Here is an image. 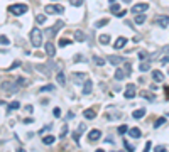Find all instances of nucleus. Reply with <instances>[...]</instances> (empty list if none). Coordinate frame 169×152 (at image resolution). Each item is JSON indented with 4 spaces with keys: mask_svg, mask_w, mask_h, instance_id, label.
<instances>
[{
    "mask_svg": "<svg viewBox=\"0 0 169 152\" xmlns=\"http://www.w3.org/2000/svg\"><path fill=\"white\" fill-rule=\"evenodd\" d=\"M53 90H54V86H53V84H47V86H42V88L39 90V91L44 93V91H53Z\"/></svg>",
    "mask_w": 169,
    "mask_h": 152,
    "instance_id": "obj_40",
    "label": "nucleus"
},
{
    "mask_svg": "<svg viewBox=\"0 0 169 152\" xmlns=\"http://www.w3.org/2000/svg\"><path fill=\"white\" fill-rule=\"evenodd\" d=\"M98 41H100V44H110V36L108 34H101L98 37Z\"/></svg>",
    "mask_w": 169,
    "mask_h": 152,
    "instance_id": "obj_24",
    "label": "nucleus"
},
{
    "mask_svg": "<svg viewBox=\"0 0 169 152\" xmlns=\"http://www.w3.org/2000/svg\"><path fill=\"white\" fill-rule=\"evenodd\" d=\"M30 44L34 47H41L42 46V32L41 29H32L30 30Z\"/></svg>",
    "mask_w": 169,
    "mask_h": 152,
    "instance_id": "obj_1",
    "label": "nucleus"
},
{
    "mask_svg": "<svg viewBox=\"0 0 169 152\" xmlns=\"http://www.w3.org/2000/svg\"><path fill=\"white\" fill-rule=\"evenodd\" d=\"M130 63H125V66H123V71H125V74L127 76H130V73H132V69H130Z\"/></svg>",
    "mask_w": 169,
    "mask_h": 152,
    "instance_id": "obj_38",
    "label": "nucleus"
},
{
    "mask_svg": "<svg viewBox=\"0 0 169 152\" xmlns=\"http://www.w3.org/2000/svg\"><path fill=\"white\" fill-rule=\"evenodd\" d=\"M152 78H154V81H157V83H161V81L164 80V74L159 71V69H156V71H152Z\"/></svg>",
    "mask_w": 169,
    "mask_h": 152,
    "instance_id": "obj_18",
    "label": "nucleus"
},
{
    "mask_svg": "<svg viewBox=\"0 0 169 152\" xmlns=\"http://www.w3.org/2000/svg\"><path fill=\"white\" fill-rule=\"evenodd\" d=\"M83 117L88 118V120H93V118L97 117V112H95V110H91V108H90V110H84V112H83Z\"/></svg>",
    "mask_w": 169,
    "mask_h": 152,
    "instance_id": "obj_17",
    "label": "nucleus"
},
{
    "mask_svg": "<svg viewBox=\"0 0 169 152\" xmlns=\"http://www.w3.org/2000/svg\"><path fill=\"white\" fill-rule=\"evenodd\" d=\"M166 123V118L164 117H161V118H157L156 122H154V128H159V127H162Z\"/></svg>",
    "mask_w": 169,
    "mask_h": 152,
    "instance_id": "obj_28",
    "label": "nucleus"
},
{
    "mask_svg": "<svg viewBox=\"0 0 169 152\" xmlns=\"http://www.w3.org/2000/svg\"><path fill=\"white\" fill-rule=\"evenodd\" d=\"M88 137H90V140H91V142H97V140L101 137V132H100V130H97V128H95V130H90Z\"/></svg>",
    "mask_w": 169,
    "mask_h": 152,
    "instance_id": "obj_14",
    "label": "nucleus"
},
{
    "mask_svg": "<svg viewBox=\"0 0 169 152\" xmlns=\"http://www.w3.org/2000/svg\"><path fill=\"white\" fill-rule=\"evenodd\" d=\"M118 10H120V5L113 2V4H112V7H110V12H112V14H117Z\"/></svg>",
    "mask_w": 169,
    "mask_h": 152,
    "instance_id": "obj_33",
    "label": "nucleus"
},
{
    "mask_svg": "<svg viewBox=\"0 0 169 152\" xmlns=\"http://www.w3.org/2000/svg\"><path fill=\"white\" fill-rule=\"evenodd\" d=\"M108 63L113 64V66H117V64L123 63V58L122 56H108Z\"/></svg>",
    "mask_w": 169,
    "mask_h": 152,
    "instance_id": "obj_15",
    "label": "nucleus"
},
{
    "mask_svg": "<svg viewBox=\"0 0 169 152\" xmlns=\"http://www.w3.org/2000/svg\"><path fill=\"white\" fill-rule=\"evenodd\" d=\"M84 61H86L84 56H81V54H76L75 56V63H84Z\"/></svg>",
    "mask_w": 169,
    "mask_h": 152,
    "instance_id": "obj_37",
    "label": "nucleus"
},
{
    "mask_svg": "<svg viewBox=\"0 0 169 152\" xmlns=\"http://www.w3.org/2000/svg\"><path fill=\"white\" fill-rule=\"evenodd\" d=\"M36 22H37V24H44V22H46V15H42V14H39V15L36 17Z\"/></svg>",
    "mask_w": 169,
    "mask_h": 152,
    "instance_id": "obj_36",
    "label": "nucleus"
},
{
    "mask_svg": "<svg viewBox=\"0 0 169 152\" xmlns=\"http://www.w3.org/2000/svg\"><path fill=\"white\" fill-rule=\"evenodd\" d=\"M147 8H149L147 4H135L134 7H132V14H142V12H145Z\"/></svg>",
    "mask_w": 169,
    "mask_h": 152,
    "instance_id": "obj_8",
    "label": "nucleus"
},
{
    "mask_svg": "<svg viewBox=\"0 0 169 152\" xmlns=\"http://www.w3.org/2000/svg\"><path fill=\"white\" fill-rule=\"evenodd\" d=\"M129 135H130V137H134V139H139V137H140V128H137V127H134V128H129Z\"/></svg>",
    "mask_w": 169,
    "mask_h": 152,
    "instance_id": "obj_19",
    "label": "nucleus"
},
{
    "mask_svg": "<svg viewBox=\"0 0 169 152\" xmlns=\"http://www.w3.org/2000/svg\"><path fill=\"white\" fill-rule=\"evenodd\" d=\"M127 39L125 37H118L117 41L113 42V46H115V49H122V47H125V44H127Z\"/></svg>",
    "mask_w": 169,
    "mask_h": 152,
    "instance_id": "obj_16",
    "label": "nucleus"
},
{
    "mask_svg": "<svg viewBox=\"0 0 169 152\" xmlns=\"http://www.w3.org/2000/svg\"><path fill=\"white\" fill-rule=\"evenodd\" d=\"M46 14H63L64 12V7L63 5H46Z\"/></svg>",
    "mask_w": 169,
    "mask_h": 152,
    "instance_id": "obj_4",
    "label": "nucleus"
},
{
    "mask_svg": "<svg viewBox=\"0 0 169 152\" xmlns=\"http://www.w3.org/2000/svg\"><path fill=\"white\" fill-rule=\"evenodd\" d=\"M154 150H156V152H164L166 149H164V145H157V147L154 149Z\"/></svg>",
    "mask_w": 169,
    "mask_h": 152,
    "instance_id": "obj_47",
    "label": "nucleus"
},
{
    "mask_svg": "<svg viewBox=\"0 0 169 152\" xmlns=\"http://www.w3.org/2000/svg\"><path fill=\"white\" fill-rule=\"evenodd\" d=\"M110 2H112V4H113V2H115V0H110Z\"/></svg>",
    "mask_w": 169,
    "mask_h": 152,
    "instance_id": "obj_55",
    "label": "nucleus"
},
{
    "mask_svg": "<svg viewBox=\"0 0 169 152\" xmlns=\"http://www.w3.org/2000/svg\"><path fill=\"white\" fill-rule=\"evenodd\" d=\"M125 14H127V10H118V12L115 14V15H117V17H120V19H122V17L125 15Z\"/></svg>",
    "mask_w": 169,
    "mask_h": 152,
    "instance_id": "obj_44",
    "label": "nucleus"
},
{
    "mask_svg": "<svg viewBox=\"0 0 169 152\" xmlns=\"http://www.w3.org/2000/svg\"><path fill=\"white\" fill-rule=\"evenodd\" d=\"M54 137L53 135H46V137H42V142L46 144V145H51V144H54Z\"/></svg>",
    "mask_w": 169,
    "mask_h": 152,
    "instance_id": "obj_26",
    "label": "nucleus"
},
{
    "mask_svg": "<svg viewBox=\"0 0 169 152\" xmlns=\"http://www.w3.org/2000/svg\"><path fill=\"white\" fill-rule=\"evenodd\" d=\"M56 81L63 86V84L66 83V76H64V73H58V74H56Z\"/></svg>",
    "mask_w": 169,
    "mask_h": 152,
    "instance_id": "obj_22",
    "label": "nucleus"
},
{
    "mask_svg": "<svg viewBox=\"0 0 169 152\" xmlns=\"http://www.w3.org/2000/svg\"><path fill=\"white\" fill-rule=\"evenodd\" d=\"M107 24H108V19H101V21L95 22V27H97V29H100V27H103V25H107Z\"/></svg>",
    "mask_w": 169,
    "mask_h": 152,
    "instance_id": "obj_29",
    "label": "nucleus"
},
{
    "mask_svg": "<svg viewBox=\"0 0 169 152\" xmlns=\"http://www.w3.org/2000/svg\"><path fill=\"white\" fill-rule=\"evenodd\" d=\"M8 12L14 14V15H22V14L27 12V5H25V4H14V5H8Z\"/></svg>",
    "mask_w": 169,
    "mask_h": 152,
    "instance_id": "obj_2",
    "label": "nucleus"
},
{
    "mask_svg": "<svg viewBox=\"0 0 169 152\" xmlns=\"http://www.w3.org/2000/svg\"><path fill=\"white\" fill-rule=\"evenodd\" d=\"M145 19H147V17L144 15V12L139 14V15H135V24H144V22H145Z\"/></svg>",
    "mask_w": 169,
    "mask_h": 152,
    "instance_id": "obj_27",
    "label": "nucleus"
},
{
    "mask_svg": "<svg viewBox=\"0 0 169 152\" xmlns=\"http://www.w3.org/2000/svg\"><path fill=\"white\" fill-rule=\"evenodd\" d=\"M19 64H21V63H17V61H15V63H14V64H12V66H10V68H8V69H7V71H12V69H14V68H17V66H19Z\"/></svg>",
    "mask_w": 169,
    "mask_h": 152,
    "instance_id": "obj_49",
    "label": "nucleus"
},
{
    "mask_svg": "<svg viewBox=\"0 0 169 152\" xmlns=\"http://www.w3.org/2000/svg\"><path fill=\"white\" fill-rule=\"evenodd\" d=\"M75 41L76 42H84V41H86V34H84L83 30L76 29L75 30Z\"/></svg>",
    "mask_w": 169,
    "mask_h": 152,
    "instance_id": "obj_13",
    "label": "nucleus"
},
{
    "mask_svg": "<svg viewBox=\"0 0 169 152\" xmlns=\"http://www.w3.org/2000/svg\"><path fill=\"white\" fill-rule=\"evenodd\" d=\"M162 51H164L166 56H169V44H167V46H164V49H162Z\"/></svg>",
    "mask_w": 169,
    "mask_h": 152,
    "instance_id": "obj_50",
    "label": "nucleus"
},
{
    "mask_svg": "<svg viewBox=\"0 0 169 152\" xmlns=\"http://www.w3.org/2000/svg\"><path fill=\"white\" fill-rule=\"evenodd\" d=\"M68 44H71L69 39H59V47H66Z\"/></svg>",
    "mask_w": 169,
    "mask_h": 152,
    "instance_id": "obj_35",
    "label": "nucleus"
},
{
    "mask_svg": "<svg viewBox=\"0 0 169 152\" xmlns=\"http://www.w3.org/2000/svg\"><path fill=\"white\" fill-rule=\"evenodd\" d=\"M32 122H34L32 118H25V120H24V123H32Z\"/></svg>",
    "mask_w": 169,
    "mask_h": 152,
    "instance_id": "obj_51",
    "label": "nucleus"
},
{
    "mask_svg": "<svg viewBox=\"0 0 169 152\" xmlns=\"http://www.w3.org/2000/svg\"><path fill=\"white\" fill-rule=\"evenodd\" d=\"M144 115H145V110H144V108H139V110H135L134 113H132V117H134V118H142Z\"/></svg>",
    "mask_w": 169,
    "mask_h": 152,
    "instance_id": "obj_25",
    "label": "nucleus"
},
{
    "mask_svg": "<svg viewBox=\"0 0 169 152\" xmlns=\"http://www.w3.org/2000/svg\"><path fill=\"white\" fill-rule=\"evenodd\" d=\"M25 112H29V113H32V105H25Z\"/></svg>",
    "mask_w": 169,
    "mask_h": 152,
    "instance_id": "obj_48",
    "label": "nucleus"
},
{
    "mask_svg": "<svg viewBox=\"0 0 169 152\" xmlns=\"http://www.w3.org/2000/svg\"><path fill=\"white\" fill-rule=\"evenodd\" d=\"M21 88V84L17 83H10V81H5V83H2V90L4 91H10V93H14V91H17V90Z\"/></svg>",
    "mask_w": 169,
    "mask_h": 152,
    "instance_id": "obj_3",
    "label": "nucleus"
},
{
    "mask_svg": "<svg viewBox=\"0 0 169 152\" xmlns=\"http://www.w3.org/2000/svg\"><path fill=\"white\" fill-rule=\"evenodd\" d=\"M84 128H86V125H84V123H80L78 130H76L75 134H73V139H75V142L78 144V145H80V134H81V132H84Z\"/></svg>",
    "mask_w": 169,
    "mask_h": 152,
    "instance_id": "obj_10",
    "label": "nucleus"
},
{
    "mask_svg": "<svg viewBox=\"0 0 169 152\" xmlns=\"http://www.w3.org/2000/svg\"><path fill=\"white\" fill-rule=\"evenodd\" d=\"M125 71H123V69H115V80H123V78H125Z\"/></svg>",
    "mask_w": 169,
    "mask_h": 152,
    "instance_id": "obj_21",
    "label": "nucleus"
},
{
    "mask_svg": "<svg viewBox=\"0 0 169 152\" xmlns=\"http://www.w3.org/2000/svg\"><path fill=\"white\" fill-rule=\"evenodd\" d=\"M139 59H140V61H147V59H149L147 51H140V52H139Z\"/></svg>",
    "mask_w": 169,
    "mask_h": 152,
    "instance_id": "obj_30",
    "label": "nucleus"
},
{
    "mask_svg": "<svg viewBox=\"0 0 169 152\" xmlns=\"http://www.w3.org/2000/svg\"><path fill=\"white\" fill-rule=\"evenodd\" d=\"M66 132H68V125L64 123L63 128H61V134H59V137H64V135H66Z\"/></svg>",
    "mask_w": 169,
    "mask_h": 152,
    "instance_id": "obj_43",
    "label": "nucleus"
},
{
    "mask_svg": "<svg viewBox=\"0 0 169 152\" xmlns=\"http://www.w3.org/2000/svg\"><path fill=\"white\" fill-rule=\"evenodd\" d=\"M139 69H140V73H145V71H149L151 69V64L147 63V61H140V66H139Z\"/></svg>",
    "mask_w": 169,
    "mask_h": 152,
    "instance_id": "obj_23",
    "label": "nucleus"
},
{
    "mask_svg": "<svg viewBox=\"0 0 169 152\" xmlns=\"http://www.w3.org/2000/svg\"><path fill=\"white\" fill-rule=\"evenodd\" d=\"M63 27H64V22H63V21H58V22H56V24L49 29L47 36H49V37H54L56 34H58V30H59V29H63Z\"/></svg>",
    "mask_w": 169,
    "mask_h": 152,
    "instance_id": "obj_5",
    "label": "nucleus"
},
{
    "mask_svg": "<svg viewBox=\"0 0 169 152\" xmlns=\"http://www.w3.org/2000/svg\"><path fill=\"white\" fill-rule=\"evenodd\" d=\"M123 2H127V4H129V2H132V0H123Z\"/></svg>",
    "mask_w": 169,
    "mask_h": 152,
    "instance_id": "obj_53",
    "label": "nucleus"
},
{
    "mask_svg": "<svg viewBox=\"0 0 169 152\" xmlns=\"http://www.w3.org/2000/svg\"><path fill=\"white\" fill-rule=\"evenodd\" d=\"M91 90H93L91 80H84L83 81V95H90V93H91Z\"/></svg>",
    "mask_w": 169,
    "mask_h": 152,
    "instance_id": "obj_11",
    "label": "nucleus"
},
{
    "mask_svg": "<svg viewBox=\"0 0 169 152\" xmlns=\"http://www.w3.org/2000/svg\"><path fill=\"white\" fill-rule=\"evenodd\" d=\"M83 2H84V0H69V4H71L73 7H81Z\"/></svg>",
    "mask_w": 169,
    "mask_h": 152,
    "instance_id": "obj_34",
    "label": "nucleus"
},
{
    "mask_svg": "<svg viewBox=\"0 0 169 152\" xmlns=\"http://www.w3.org/2000/svg\"><path fill=\"white\" fill-rule=\"evenodd\" d=\"M127 130H129V128H127V125H120V127H118V134H120V135L125 134Z\"/></svg>",
    "mask_w": 169,
    "mask_h": 152,
    "instance_id": "obj_41",
    "label": "nucleus"
},
{
    "mask_svg": "<svg viewBox=\"0 0 169 152\" xmlns=\"http://www.w3.org/2000/svg\"><path fill=\"white\" fill-rule=\"evenodd\" d=\"M93 61H95V63H97L98 66H103V64H105V59L100 58V56H95V58H93Z\"/></svg>",
    "mask_w": 169,
    "mask_h": 152,
    "instance_id": "obj_31",
    "label": "nucleus"
},
{
    "mask_svg": "<svg viewBox=\"0 0 169 152\" xmlns=\"http://www.w3.org/2000/svg\"><path fill=\"white\" fill-rule=\"evenodd\" d=\"M0 44H2V46H8V44H10L7 36H0Z\"/></svg>",
    "mask_w": 169,
    "mask_h": 152,
    "instance_id": "obj_32",
    "label": "nucleus"
},
{
    "mask_svg": "<svg viewBox=\"0 0 169 152\" xmlns=\"http://www.w3.org/2000/svg\"><path fill=\"white\" fill-rule=\"evenodd\" d=\"M123 145H125V149H129V150H134V145H130V144L127 142V140L123 142Z\"/></svg>",
    "mask_w": 169,
    "mask_h": 152,
    "instance_id": "obj_46",
    "label": "nucleus"
},
{
    "mask_svg": "<svg viewBox=\"0 0 169 152\" xmlns=\"http://www.w3.org/2000/svg\"><path fill=\"white\" fill-rule=\"evenodd\" d=\"M17 108H21V103H19V101H10V103L7 105V110H8V112L17 110Z\"/></svg>",
    "mask_w": 169,
    "mask_h": 152,
    "instance_id": "obj_20",
    "label": "nucleus"
},
{
    "mask_svg": "<svg viewBox=\"0 0 169 152\" xmlns=\"http://www.w3.org/2000/svg\"><path fill=\"white\" fill-rule=\"evenodd\" d=\"M44 51H46V54L49 56V58H54L56 47H54V44H53V42H46V44H44Z\"/></svg>",
    "mask_w": 169,
    "mask_h": 152,
    "instance_id": "obj_7",
    "label": "nucleus"
},
{
    "mask_svg": "<svg viewBox=\"0 0 169 152\" xmlns=\"http://www.w3.org/2000/svg\"><path fill=\"white\" fill-rule=\"evenodd\" d=\"M17 83L21 84V86H25V84H27V83H25V80H24V78H17Z\"/></svg>",
    "mask_w": 169,
    "mask_h": 152,
    "instance_id": "obj_45",
    "label": "nucleus"
},
{
    "mask_svg": "<svg viewBox=\"0 0 169 152\" xmlns=\"http://www.w3.org/2000/svg\"><path fill=\"white\" fill-rule=\"evenodd\" d=\"M156 24L159 25V27H162V29H166L169 25V15H157L156 17Z\"/></svg>",
    "mask_w": 169,
    "mask_h": 152,
    "instance_id": "obj_6",
    "label": "nucleus"
},
{
    "mask_svg": "<svg viewBox=\"0 0 169 152\" xmlns=\"http://www.w3.org/2000/svg\"><path fill=\"white\" fill-rule=\"evenodd\" d=\"M84 80H86V74H84V73H75V74H73V81H75V84H83Z\"/></svg>",
    "mask_w": 169,
    "mask_h": 152,
    "instance_id": "obj_9",
    "label": "nucleus"
},
{
    "mask_svg": "<svg viewBox=\"0 0 169 152\" xmlns=\"http://www.w3.org/2000/svg\"><path fill=\"white\" fill-rule=\"evenodd\" d=\"M162 63H169V56H166V58H162Z\"/></svg>",
    "mask_w": 169,
    "mask_h": 152,
    "instance_id": "obj_52",
    "label": "nucleus"
},
{
    "mask_svg": "<svg viewBox=\"0 0 169 152\" xmlns=\"http://www.w3.org/2000/svg\"><path fill=\"white\" fill-rule=\"evenodd\" d=\"M53 115H54L56 118H58V117H61V108H58V106H56V108L53 110Z\"/></svg>",
    "mask_w": 169,
    "mask_h": 152,
    "instance_id": "obj_42",
    "label": "nucleus"
},
{
    "mask_svg": "<svg viewBox=\"0 0 169 152\" xmlns=\"http://www.w3.org/2000/svg\"><path fill=\"white\" fill-rule=\"evenodd\" d=\"M125 98L127 100H132V98H135V86L134 84H129L125 90Z\"/></svg>",
    "mask_w": 169,
    "mask_h": 152,
    "instance_id": "obj_12",
    "label": "nucleus"
},
{
    "mask_svg": "<svg viewBox=\"0 0 169 152\" xmlns=\"http://www.w3.org/2000/svg\"><path fill=\"white\" fill-rule=\"evenodd\" d=\"M2 105H4V101H0V106H2Z\"/></svg>",
    "mask_w": 169,
    "mask_h": 152,
    "instance_id": "obj_54",
    "label": "nucleus"
},
{
    "mask_svg": "<svg viewBox=\"0 0 169 152\" xmlns=\"http://www.w3.org/2000/svg\"><path fill=\"white\" fill-rule=\"evenodd\" d=\"M142 97L145 98L147 101H152V100H154V97H152V95H151L149 91H142Z\"/></svg>",
    "mask_w": 169,
    "mask_h": 152,
    "instance_id": "obj_39",
    "label": "nucleus"
}]
</instances>
